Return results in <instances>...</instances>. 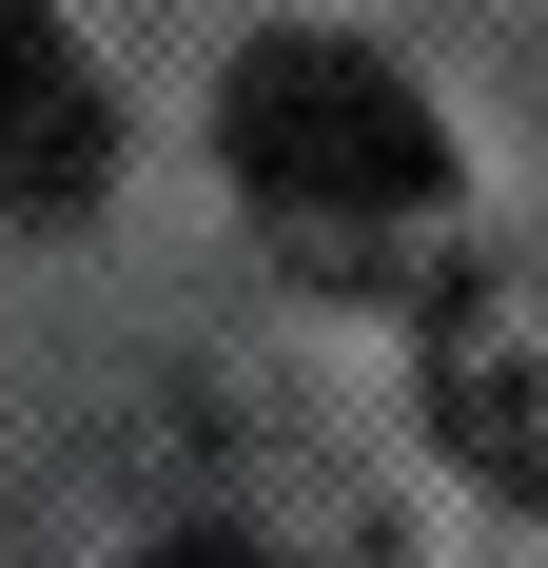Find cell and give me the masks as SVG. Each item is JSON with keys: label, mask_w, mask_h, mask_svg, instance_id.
<instances>
[{"label": "cell", "mask_w": 548, "mask_h": 568, "mask_svg": "<svg viewBox=\"0 0 548 568\" xmlns=\"http://www.w3.org/2000/svg\"><path fill=\"white\" fill-rule=\"evenodd\" d=\"M216 138H235V176H255L274 216L314 235V255H353V235H412V216L450 196L432 99H412L373 40H255V59H235V99H216Z\"/></svg>", "instance_id": "cell-1"}, {"label": "cell", "mask_w": 548, "mask_h": 568, "mask_svg": "<svg viewBox=\"0 0 548 568\" xmlns=\"http://www.w3.org/2000/svg\"><path fill=\"white\" fill-rule=\"evenodd\" d=\"M432 432L490 470L509 510H548V275H450L432 294Z\"/></svg>", "instance_id": "cell-2"}, {"label": "cell", "mask_w": 548, "mask_h": 568, "mask_svg": "<svg viewBox=\"0 0 548 568\" xmlns=\"http://www.w3.org/2000/svg\"><path fill=\"white\" fill-rule=\"evenodd\" d=\"M99 158H118V99L79 79V40L40 0H0V216H79Z\"/></svg>", "instance_id": "cell-3"}, {"label": "cell", "mask_w": 548, "mask_h": 568, "mask_svg": "<svg viewBox=\"0 0 548 568\" xmlns=\"http://www.w3.org/2000/svg\"><path fill=\"white\" fill-rule=\"evenodd\" d=\"M158 568H274V549H235V529H196V549H158Z\"/></svg>", "instance_id": "cell-4"}]
</instances>
